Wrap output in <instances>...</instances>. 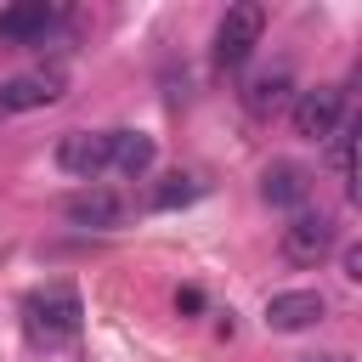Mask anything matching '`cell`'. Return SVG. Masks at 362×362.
I'll return each instance as SVG.
<instances>
[{"instance_id": "9c48e42d", "label": "cell", "mask_w": 362, "mask_h": 362, "mask_svg": "<svg viewBox=\"0 0 362 362\" xmlns=\"http://www.w3.org/2000/svg\"><path fill=\"white\" fill-rule=\"evenodd\" d=\"M62 215H68L74 226H85V232H113V226H124V198L107 192V187H85V192L68 198Z\"/></svg>"}, {"instance_id": "6da1fadb", "label": "cell", "mask_w": 362, "mask_h": 362, "mask_svg": "<svg viewBox=\"0 0 362 362\" xmlns=\"http://www.w3.org/2000/svg\"><path fill=\"white\" fill-rule=\"evenodd\" d=\"M79 328H85L79 288H68V283H45V288H34V294L23 300V334H28L34 351H62V345L79 339Z\"/></svg>"}, {"instance_id": "8992f818", "label": "cell", "mask_w": 362, "mask_h": 362, "mask_svg": "<svg viewBox=\"0 0 362 362\" xmlns=\"http://www.w3.org/2000/svg\"><path fill=\"white\" fill-rule=\"evenodd\" d=\"M68 96V79L57 68H34V74H11L0 79V113H34V107H57Z\"/></svg>"}, {"instance_id": "7a4b0ae2", "label": "cell", "mask_w": 362, "mask_h": 362, "mask_svg": "<svg viewBox=\"0 0 362 362\" xmlns=\"http://www.w3.org/2000/svg\"><path fill=\"white\" fill-rule=\"evenodd\" d=\"M260 34H266V6H260V0L226 6V17L215 23V68H243V62L255 57Z\"/></svg>"}, {"instance_id": "5bb4252c", "label": "cell", "mask_w": 362, "mask_h": 362, "mask_svg": "<svg viewBox=\"0 0 362 362\" xmlns=\"http://www.w3.org/2000/svg\"><path fill=\"white\" fill-rule=\"evenodd\" d=\"M351 136H356V124H339L328 136V158H334V175L345 181V192H351Z\"/></svg>"}, {"instance_id": "52a82bcc", "label": "cell", "mask_w": 362, "mask_h": 362, "mask_svg": "<svg viewBox=\"0 0 362 362\" xmlns=\"http://www.w3.org/2000/svg\"><path fill=\"white\" fill-rule=\"evenodd\" d=\"M328 317V294L322 288H283L266 300V328L272 334H300V328H317Z\"/></svg>"}, {"instance_id": "277c9868", "label": "cell", "mask_w": 362, "mask_h": 362, "mask_svg": "<svg viewBox=\"0 0 362 362\" xmlns=\"http://www.w3.org/2000/svg\"><path fill=\"white\" fill-rule=\"evenodd\" d=\"M294 136H305V141H328L339 124H345V90L339 85H311V90H300L294 96Z\"/></svg>"}, {"instance_id": "4fadbf2b", "label": "cell", "mask_w": 362, "mask_h": 362, "mask_svg": "<svg viewBox=\"0 0 362 362\" xmlns=\"http://www.w3.org/2000/svg\"><path fill=\"white\" fill-rule=\"evenodd\" d=\"M198 192H204V187H198V175H187V170H170V175L153 187V198H147V204H153V209H181V204H192Z\"/></svg>"}, {"instance_id": "2e32d148", "label": "cell", "mask_w": 362, "mask_h": 362, "mask_svg": "<svg viewBox=\"0 0 362 362\" xmlns=\"http://www.w3.org/2000/svg\"><path fill=\"white\" fill-rule=\"evenodd\" d=\"M175 311H204V294H198V288H181V294H175Z\"/></svg>"}, {"instance_id": "8fae6325", "label": "cell", "mask_w": 362, "mask_h": 362, "mask_svg": "<svg viewBox=\"0 0 362 362\" xmlns=\"http://www.w3.org/2000/svg\"><path fill=\"white\" fill-rule=\"evenodd\" d=\"M288 90H294V74L277 62V68H260V74H249V79H243V90H238V102H243L255 119H272V113L288 102Z\"/></svg>"}, {"instance_id": "9a60e30c", "label": "cell", "mask_w": 362, "mask_h": 362, "mask_svg": "<svg viewBox=\"0 0 362 362\" xmlns=\"http://www.w3.org/2000/svg\"><path fill=\"white\" fill-rule=\"evenodd\" d=\"M339 266H345V277H351V283H356V277H362V249H356V243H351V249H345V255H339Z\"/></svg>"}, {"instance_id": "e0dca14e", "label": "cell", "mask_w": 362, "mask_h": 362, "mask_svg": "<svg viewBox=\"0 0 362 362\" xmlns=\"http://www.w3.org/2000/svg\"><path fill=\"white\" fill-rule=\"evenodd\" d=\"M300 362H351V356H339V351H328V356H300Z\"/></svg>"}, {"instance_id": "7c38bea8", "label": "cell", "mask_w": 362, "mask_h": 362, "mask_svg": "<svg viewBox=\"0 0 362 362\" xmlns=\"http://www.w3.org/2000/svg\"><path fill=\"white\" fill-rule=\"evenodd\" d=\"M260 198H266L272 209H300V204L311 198V170H305V164L277 158V164L260 175Z\"/></svg>"}, {"instance_id": "ba28073f", "label": "cell", "mask_w": 362, "mask_h": 362, "mask_svg": "<svg viewBox=\"0 0 362 362\" xmlns=\"http://www.w3.org/2000/svg\"><path fill=\"white\" fill-rule=\"evenodd\" d=\"M57 170L74 181H102L107 175V130H68L57 141Z\"/></svg>"}, {"instance_id": "3957f363", "label": "cell", "mask_w": 362, "mask_h": 362, "mask_svg": "<svg viewBox=\"0 0 362 362\" xmlns=\"http://www.w3.org/2000/svg\"><path fill=\"white\" fill-rule=\"evenodd\" d=\"M277 249H283L288 266H322V260L334 255V215H322V209H317V215L300 209V215L283 226Z\"/></svg>"}, {"instance_id": "30bf717a", "label": "cell", "mask_w": 362, "mask_h": 362, "mask_svg": "<svg viewBox=\"0 0 362 362\" xmlns=\"http://www.w3.org/2000/svg\"><path fill=\"white\" fill-rule=\"evenodd\" d=\"M153 136L147 130H107V175H124V181H141L153 170Z\"/></svg>"}, {"instance_id": "5b68a950", "label": "cell", "mask_w": 362, "mask_h": 362, "mask_svg": "<svg viewBox=\"0 0 362 362\" xmlns=\"http://www.w3.org/2000/svg\"><path fill=\"white\" fill-rule=\"evenodd\" d=\"M68 23L62 6H45V0H28V6H6L0 11V45L6 51H23V45H45L57 28Z\"/></svg>"}]
</instances>
